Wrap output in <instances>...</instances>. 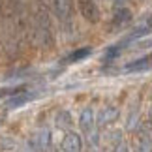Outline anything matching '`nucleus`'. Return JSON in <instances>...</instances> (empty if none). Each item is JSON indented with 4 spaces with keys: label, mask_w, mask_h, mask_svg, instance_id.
<instances>
[{
    "label": "nucleus",
    "mask_w": 152,
    "mask_h": 152,
    "mask_svg": "<svg viewBox=\"0 0 152 152\" xmlns=\"http://www.w3.org/2000/svg\"><path fill=\"white\" fill-rule=\"evenodd\" d=\"M130 21H132V11L128 10V8H118V10L115 11V15H113V26L115 28L124 26Z\"/></svg>",
    "instance_id": "7ed1b4c3"
},
{
    "label": "nucleus",
    "mask_w": 152,
    "mask_h": 152,
    "mask_svg": "<svg viewBox=\"0 0 152 152\" xmlns=\"http://www.w3.org/2000/svg\"><path fill=\"white\" fill-rule=\"evenodd\" d=\"M77 6H79L81 13H83V17L86 21H90V23L100 21L102 13H100V8H98V4L94 0H77Z\"/></svg>",
    "instance_id": "f257e3e1"
},
{
    "label": "nucleus",
    "mask_w": 152,
    "mask_h": 152,
    "mask_svg": "<svg viewBox=\"0 0 152 152\" xmlns=\"http://www.w3.org/2000/svg\"><path fill=\"white\" fill-rule=\"evenodd\" d=\"M133 152H152V141L148 133L141 132L133 137Z\"/></svg>",
    "instance_id": "f03ea898"
},
{
    "label": "nucleus",
    "mask_w": 152,
    "mask_h": 152,
    "mask_svg": "<svg viewBox=\"0 0 152 152\" xmlns=\"http://www.w3.org/2000/svg\"><path fill=\"white\" fill-rule=\"evenodd\" d=\"M115 118H116V109H115V107H107L105 111H102L100 124H107V122H113Z\"/></svg>",
    "instance_id": "423d86ee"
},
{
    "label": "nucleus",
    "mask_w": 152,
    "mask_h": 152,
    "mask_svg": "<svg viewBox=\"0 0 152 152\" xmlns=\"http://www.w3.org/2000/svg\"><path fill=\"white\" fill-rule=\"evenodd\" d=\"M148 62H150V56H143V58H137V60L130 62L126 66V72H143V69L148 68Z\"/></svg>",
    "instance_id": "20e7f679"
},
{
    "label": "nucleus",
    "mask_w": 152,
    "mask_h": 152,
    "mask_svg": "<svg viewBox=\"0 0 152 152\" xmlns=\"http://www.w3.org/2000/svg\"><path fill=\"white\" fill-rule=\"evenodd\" d=\"M90 47H83V49H77L75 53H72L68 58H66V62H77V60H81V58H85V56H88L90 55Z\"/></svg>",
    "instance_id": "39448f33"
},
{
    "label": "nucleus",
    "mask_w": 152,
    "mask_h": 152,
    "mask_svg": "<svg viewBox=\"0 0 152 152\" xmlns=\"http://www.w3.org/2000/svg\"><path fill=\"white\" fill-rule=\"evenodd\" d=\"M150 25H152V23H150Z\"/></svg>",
    "instance_id": "6e6552de"
},
{
    "label": "nucleus",
    "mask_w": 152,
    "mask_h": 152,
    "mask_svg": "<svg viewBox=\"0 0 152 152\" xmlns=\"http://www.w3.org/2000/svg\"><path fill=\"white\" fill-rule=\"evenodd\" d=\"M81 124H83V128H85V130H90V128H92V111H90V109H86L85 113H83Z\"/></svg>",
    "instance_id": "0eeeda50"
}]
</instances>
